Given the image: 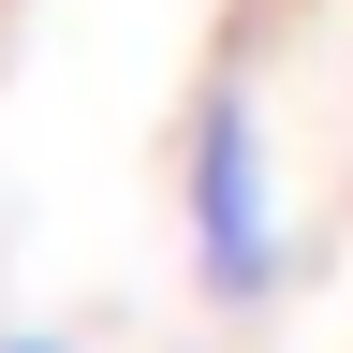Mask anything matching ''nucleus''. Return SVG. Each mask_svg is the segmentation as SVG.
Wrapping results in <instances>:
<instances>
[{
  "mask_svg": "<svg viewBox=\"0 0 353 353\" xmlns=\"http://www.w3.org/2000/svg\"><path fill=\"white\" fill-rule=\"evenodd\" d=\"M176 206H192V280H206L221 309H265V294H280V176H265L250 88H206V103H192Z\"/></svg>",
  "mask_w": 353,
  "mask_h": 353,
  "instance_id": "1",
  "label": "nucleus"
},
{
  "mask_svg": "<svg viewBox=\"0 0 353 353\" xmlns=\"http://www.w3.org/2000/svg\"><path fill=\"white\" fill-rule=\"evenodd\" d=\"M0 353H59V339H0Z\"/></svg>",
  "mask_w": 353,
  "mask_h": 353,
  "instance_id": "2",
  "label": "nucleus"
}]
</instances>
